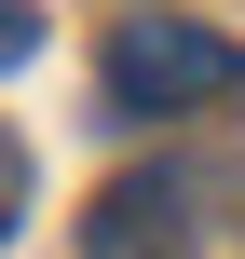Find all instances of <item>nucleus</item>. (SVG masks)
Instances as JSON below:
<instances>
[{"label":"nucleus","mask_w":245,"mask_h":259,"mask_svg":"<svg viewBox=\"0 0 245 259\" xmlns=\"http://www.w3.org/2000/svg\"><path fill=\"white\" fill-rule=\"evenodd\" d=\"M14 205H27V137L0 123V232H14Z\"/></svg>","instance_id":"obj_4"},{"label":"nucleus","mask_w":245,"mask_h":259,"mask_svg":"<svg viewBox=\"0 0 245 259\" xmlns=\"http://www.w3.org/2000/svg\"><path fill=\"white\" fill-rule=\"evenodd\" d=\"M41 55V0H0V68H27Z\"/></svg>","instance_id":"obj_3"},{"label":"nucleus","mask_w":245,"mask_h":259,"mask_svg":"<svg viewBox=\"0 0 245 259\" xmlns=\"http://www.w3.org/2000/svg\"><path fill=\"white\" fill-rule=\"evenodd\" d=\"M245 96V41L232 27H191V14H123L109 27V109L123 123H177V109H232Z\"/></svg>","instance_id":"obj_1"},{"label":"nucleus","mask_w":245,"mask_h":259,"mask_svg":"<svg viewBox=\"0 0 245 259\" xmlns=\"http://www.w3.org/2000/svg\"><path fill=\"white\" fill-rule=\"evenodd\" d=\"M191 205H205L191 178H123V191H95L82 259H191V246H205V219H191Z\"/></svg>","instance_id":"obj_2"}]
</instances>
